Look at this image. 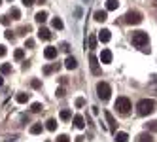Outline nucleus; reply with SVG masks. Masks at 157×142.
Returning <instances> with one entry per match:
<instances>
[{
    "instance_id": "nucleus-41",
    "label": "nucleus",
    "mask_w": 157,
    "mask_h": 142,
    "mask_svg": "<svg viewBox=\"0 0 157 142\" xmlns=\"http://www.w3.org/2000/svg\"><path fill=\"white\" fill-rule=\"evenodd\" d=\"M36 2H38V4H44V2H46V0H36Z\"/></svg>"
},
{
    "instance_id": "nucleus-22",
    "label": "nucleus",
    "mask_w": 157,
    "mask_h": 142,
    "mask_svg": "<svg viewBox=\"0 0 157 142\" xmlns=\"http://www.w3.org/2000/svg\"><path fill=\"white\" fill-rule=\"evenodd\" d=\"M51 25H53V29H59V30H61V29L64 27V25H63V21H61L59 17H55V19L51 21Z\"/></svg>"
},
{
    "instance_id": "nucleus-32",
    "label": "nucleus",
    "mask_w": 157,
    "mask_h": 142,
    "mask_svg": "<svg viewBox=\"0 0 157 142\" xmlns=\"http://www.w3.org/2000/svg\"><path fill=\"white\" fill-rule=\"evenodd\" d=\"M95 46H97V38H95V36H89V48L93 49Z\"/></svg>"
},
{
    "instance_id": "nucleus-20",
    "label": "nucleus",
    "mask_w": 157,
    "mask_h": 142,
    "mask_svg": "<svg viewBox=\"0 0 157 142\" xmlns=\"http://www.w3.org/2000/svg\"><path fill=\"white\" fill-rule=\"evenodd\" d=\"M42 129H44L42 123H34V125L30 127V135H40V133H42Z\"/></svg>"
},
{
    "instance_id": "nucleus-17",
    "label": "nucleus",
    "mask_w": 157,
    "mask_h": 142,
    "mask_svg": "<svg viewBox=\"0 0 157 142\" xmlns=\"http://www.w3.org/2000/svg\"><path fill=\"white\" fill-rule=\"evenodd\" d=\"M116 142H129V135L119 131V133H116Z\"/></svg>"
},
{
    "instance_id": "nucleus-9",
    "label": "nucleus",
    "mask_w": 157,
    "mask_h": 142,
    "mask_svg": "<svg viewBox=\"0 0 157 142\" xmlns=\"http://www.w3.org/2000/svg\"><path fill=\"white\" fill-rule=\"evenodd\" d=\"M95 19L98 21V23H104V21L108 19V12L106 10H98V12H95Z\"/></svg>"
},
{
    "instance_id": "nucleus-35",
    "label": "nucleus",
    "mask_w": 157,
    "mask_h": 142,
    "mask_svg": "<svg viewBox=\"0 0 157 142\" xmlns=\"http://www.w3.org/2000/svg\"><path fill=\"white\" fill-rule=\"evenodd\" d=\"M32 87H34V89H40V87H42L40 80H32Z\"/></svg>"
},
{
    "instance_id": "nucleus-34",
    "label": "nucleus",
    "mask_w": 157,
    "mask_h": 142,
    "mask_svg": "<svg viewBox=\"0 0 157 142\" xmlns=\"http://www.w3.org/2000/svg\"><path fill=\"white\" fill-rule=\"evenodd\" d=\"M25 48H34V40H32V38H29V40L25 42Z\"/></svg>"
},
{
    "instance_id": "nucleus-16",
    "label": "nucleus",
    "mask_w": 157,
    "mask_h": 142,
    "mask_svg": "<svg viewBox=\"0 0 157 142\" xmlns=\"http://www.w3.org/2000/svg\"><path fill=\"white\" fill-rule=\"evenodd\" d=\"M74 125H76L78 129H83V127H85V119H83L82 116H74Z\"/></svg>"
},
{
    "instance_id": "nucleus-36",
    "label": "nucleus",
    "mask_w": 157,
    "mask_h": 142,
    "mask_svg": "<svg viewBox=\"0 0 157 142\" xmlns=\"http://www.w3.org/2000/svg\"><path fill=\"white\" fill-rule=\"evenodd\" d=\"M4 36H6L8 40H13V38H15V36H13V32H12V30H6V34H4Z\"/></svg>"
},
{
    "instance_id": "nucleus-25",
    "label": "nucleus",
    "mask_w": 157,
    "mask_h": 142,
    "mask_svg": "<svg viewBox=\"0 0 157 142\" xmlns=\"http://www.w3.org/2000/svg\"><path fill=\"white\" fill-rule=\"evenodd\" d=\"M46 127H48L49 131H55V129H57V121H55V119H48V121H46Z\"/></svg>"
},
{
    "instance_id": "nucleus-19",
    "label": "nucleus",
    "mask_w": 157,
    "mask_h": 142,
    "mask_svg": "<svg viewBox=\"0 0 157 142\" xmlns=\"http://www.w3.org/2000/svg\"><path fill=\"white\" fill-rule=\"evenodd\" d=\"M15 101H17L19 104H25V102L29 101V95H27V93H17V97H15Z\"/></svg>"
},
{
    "instance_id": "nucleus-6",
    "label": "nucleus",
    "mask_w": 157,
    "mask_h": 142,
    "mask_svg": "<svg viewBox=\"0 0 157 142\" xmlns=\"http://www.w3.org/2000/svg\"><path fill=\"white\" fill-rule=\"evenodd\" d=\"M89 64H91V72L98 76V74H100V68H98V59L93 55V53L89 55Z\"/></svg>"
},
{
    "instance_id": "nucleus-24",
    "label": "nucleus",
    "mask_w": 157,
    "mask_h": 142,
    "mask_svg": "<svg viewBox=\"0 0 157 142\" xmlns=\"http://www.w3.org/2000/svg\"><path fill=\"white\" fill-rule=\"evenodd\" d=\"M10 15H12V19H21V12L17 8H12L10 10Z\"/></svg>"
},
{
    "instance_id": "nucleus-7",
    "label": "nucleus",
    "mask_w": 157,
    "mask_h": 142,
    "mask_svg": "<svg viewBox=\"0 0 157 142\" xmlns=\"http://www.w3.org/2000/svg\"><path fill=\"white\" fill-rule=\"evenodd\" d=\"M44 57H46V59H55V57H57V48H53V46L46 48V49H44Z\"/></svg>"
},
{
    "instance_id": "nucleus-30",
    "label": "nucleus",
    "mask_w": 157,
    "mask_h": 142,
    "mask_svg": "<svg viewBox=\"0 0 157 142\" xmlns=\"http://www.w3.org/2000/svg\"><path fill=\"white\" fill-rule=\"evenodd\" d=\"M10 21H12V19H10L8 15H2V17H0V23H2V25H6V27L10 25Z\"/></svg>"
},
{
    "instance_id": "nucleus-38",
    "label": "nucleus",
    "mask_w": 157,
    "mask_h": 142,
    "mask_svg": "<svg viewBox=\"0 0 157 142\" xmlns=\"http://www.w3.org/2000/svg\"><path fill=\"white\" fill-rule=\"evenodd\" d=\"M4 55H6V48L0 44V57H4Z\"/></svg>"
},
{
    "instance_id": "nucleus-28",
    "label": "nucleus",
    "mask_w": 157,
    "mask_h": 142,
    "mask_svg": "<svg viewBox=\"0 0 157 142\" xmlns=\"http://www.w3.org/2000/svg\"><path fill=\"white\" fill-rule=\"evenodd\" d=\"M57 142H70V136L68 135H59L57 136Z\"/></svg>"
},
{
    "instance_id": "nucleus-3",
    "label": "nucleus",
    "mask_w": 157,
    "mask_h": 142,
    "mask_svg": "<svg viewBox=\"0 0 157 142\" xmlns=\"http://www.w3.org/2000/svg\"><path fill=\"white\" fill-rule=\"evenodd\" d=\"M110 85L106 83V82H98L97 83V95H98V99L100 101H108L110 99Z\"/></svg>"
},
{
    "instance_id": "nucleus-23",
    "label": "nucleus",
    "mask_w": 157,
    "mask_h": 142,
    "mask_svg": "<svg viewBox=\"0 0 157 142\" xmlns=\"http://www.w3.org/2000/svg\"><path fill=\"white\" fill-rule=\"evenodd\" d=\"M0 72H2V74H10V72H12V64H10V63H4L2 67H0Z\"/></svg>"
},
{
    "instance_id": "nucleus-37",
    "label": "nucleus",
    "mask_w": 157,
    "mask_h": 142,
    "mask_svg": "<svg viewBox=\"0 0 157 142\" xmlns=\"http://www.w3.org/2000/svg\"><path fill=\"white\" fill-rule=\"evenodd\" d=\"M57 97H59V99H63V97H64V89H63V87H59V89H57Z\"/></svg>"
},
{
    "instance_id": "nucleus-21",
    "label": "nucleus",
    "mask_w": 157,
    "mask_h": 142,
    "mask_svg": "<svg viewBox=\"0 0 157 142\" xmlns=\"http://www.w3.org/2000/svg\"><path fill=\"white\" fill-rule=\"evenodd\" d=\"M70 117H72V112L70 110H61V119H63V121H68Z\"/></svg>"
},
{
    "instance_id": "nucleus-31",
    "label": "nucleus",
    "mask_w": 157,
    "mask_h": 142,
    "mask_svg": "<svg viewBox=\"0 0 157 142\" xmlns=\"http://www.w3.org/2000/svg\"><path fill=\"white\" fill-rule=\"evenodd\" d=\"M148 129L151 131V133H155V131H157V121H150L148 123Z\"/></svg>"
},
{
    "instance_id": "nucleus-39",
    "label": "nucleus",
    "mask_w": 157,
    "mask_h": 142,
    "mask_svg": "<svg viewBox=\"0 0 157 142\" xmlns=\"http://www.w3.org/2000/svg\"><path fill=\"white\" fill-rule=\"evenodd\" d=\"M23 4L29 8V6H32V4H34V0H23Z\"/></svg>"
},
{
    "instance_id": "nucleus-42",
    "label": "nucleus",
    "mask_w": 157,
    "mask_h": 142,
    "mask_svg": "<svg viewBox=\"0 0 157 142\" xmlns=\"http://www.w3.org/2000/svg\"><path fill=\"white\" fill-rule=\"evenodd\" d=\"M0 6H2V0H0Z\"/></svg>"
},
{
    "instance_id": "nucleus-12",
    "label": "nucleus",
    "mask_w": 157,
    "mask_h": 142,
    "mask_svg": "<svg viewBox=\"0 0 157 142\" xmlns=\"http://www.w3.org/2000/svg\"><path fill=\"white\" fill-rule=\"evenodd\" d=\"M38 38H40V40H49V38H51V32H49L46 27H40V30H38Z\"/></svg>"
},
{
    "instance_id": "nucleus-27",
    "label": "nucleus",
    "mask_w": 157,
    "mask_h": 142,
    "mask_svg": "<svg viewBox=\"0 0 157 142\" xmlns=\"http://www.w3.org/2000/svg\"><path fill=\"white\" fill-rule=\"evenodd\" d=\"M13 57H15L17 61H21V59L25 57V51H23V49H15V53H13Z\"/></svg>"
},
{
    "instance_id": "nucleus-40",
    "label": "nucleus",
    "mask_w": 157,
    "mask_h": 142,
    "mask_svg": "<svg viewBox=\"0 0 157 142\" xmlns=\"http://www.w3.org/2000/svg\"><path fill=\"white\" fill-rule=\"evenodd\" d=\"M2 83H4V80H2V76H0V87H2Z\"/></svg>"
},
{
    "instance_id": "nucleus-15",
    "label": "nucleus",
    "mask_w": 157,
    "mask_h": 142,
    "mask_svg": "<svg viewBox=\"0 0 157 142\" xmlns=\"http://www.w3.org/2000/svg\"><path fill=\"white\" fill-rule=\"evenodd\" d=\"M119 2L117 0H106V12H112V10H117Z\"/></svg>"
},
{
    "instance_id": "nucleus-11",
    "label": "nucleus",
    "mask_w": 157,
    "mask_h": 142,
    "mask_svg": "<svg viewBox=\"0 0 157 142\" xmlns=\"http://www.w3.org/2000/svg\"><path fill=\"white\" fill-rule=\"evenodd\" d=\"M100 61H102L104 64L112 63V51L110 49H102V53H100Z\"/></svg>"
},
{
    "instance_id": "nucleus-43",
    "label": "nucleus",
    "mask_w": 157,
    "mask_h": 142,
    "mask_svg": "<svg viewBox=\"0 0 157 142\" xmlns=\"http://www.w3.org/2000/svg\"><path fill=\"white\" fill-rule=\"evenodd\" d=\"M10 2H12V0H10Z\"/></svg>"
},
{
    "instance_id": "nucleus-5",
    "label": "nucleus",
    "mask_w": 157,
    "mask_h": 142,
    "mask_svg": "<svg viewBox=\"0 0 157 142\" xmlns=\"http://www.w3.org/2000/svg\"><path fill=\"white\" fill-rule=\"evenodd\" d=\"M125 21L129 25H138V23H142V13L140 12H129L125 15Z\"/></svg>"
},
{
    "instance_id": "nucleus-33",
    "label": "nucleus",
    "mask_w": 157,
    "mask_h": 142,
    "mask_svg": "<svg viewBox=\"0 0 157 142\" xmlns=\"http://www.w3.org/2000/svg\"><path fill=\"white\" fill-rule=\"evenodd\" d=\"M76 106H78V108L85 106V99H82V97H80V99H76Z\"/></svg>"
},
{
    "instance_id": "nucleus-26",
    "label": "nucleus",
    "mask_w": 157,
    "mask_h": 142,
    "mask_svg": "<svg viewBox=\"0 0 157 142\" xmlns=\"http://www.w3.org/2000/svg\"><path fill=\"white\" fill-rule=\"evenodd\" d=\"M53 70H59V64H57V63L51 64V67H46V68H44V74H51Z\"/></svg>"
},
{
    "instance_id": "nucleus-8",
    "label": "nucleus",
    "mask_w": 157,
    "mask_h": 142,
    "mask_svg": "<svg viewBox=\"0 0 157 142\" xmlns=\"http://www.w3.org/2000/svg\"><path fill=\"white\" fill-rule=\"evenodd\" d=\"M104 116H106V119H108V125H110V131L112 133H116V119H114V116H112L108 110H104Z\"/></svg>"
},
{
    "instance_id": "nucleus-18",
    "label": "nucleus",
    "mask_w": 157,
    "mask_h": 142,
    "mask_svg": "<svg viewBox=\"0 0 157 142\" xmlns=\"http://www.w3.org/2000/svg\"><path fill=\"white\" fill-rule=\"evenodd\" d=\"M136 142H151V135L150 133H140L136 136Z\"/></svg>"
},
{
    "instance_id": "nucleus-29",
    "label": "nucleus",
    "mask_w": 157,
    "mask_h": 142,
    "mask_svg": "<svg viewBox=\"0 0 157 142\" xmlns=\"http://www.w3.org/2000/svg\"><path fill=\"white\" fill-rule=\"evenodd\" d=\"M30 110H32V112H42V104H40V102H34Z\"/></svg>"
},
{
    "instance_id": "nucleus-4",
    "label": "nucleus",
    "mask_w": 157,
    "mask_h": 142,
    "mask_svg": "<svg viewBox=\"0 0 157 142\" xmlns=\"http://www.w3.org/2000/svg\"><path fill=\"white\" fill-rule=\"evenodd\" d=\"M116 110L119 112V114H129V110H131V101L127 99V97H119V99L116 101Z\"/></svg>"
},
{
    "instance_id": "nucleus-14",
    "label": "nucleus",
    "mask_w": 157,
    "mask_h": 142,
    "mask_svg": "<svg viewBox=\"0 0 157 142\" xmlns=\"http://www.w3.org/2000/svg\"><path fill=\"white\" fill-rule=\"evenodd\" d=\"M34 19L38 21L40 25H44V23H46V21H48V13H46V12H38V13L34 15Z\"/></svg>"
},
{
    "instance_id": "nucleus-10",
    "label": "nucleus",
    "mask_w": 157,
    "mask_h": 142,
    "mask_svg": "<svg viewBox=\"0 0 157 142\" xmlns=\"http://www.w3.org/2000/svg\"><path fill=\"white\" fill-rule=\"evenodd\" d=\"M110 38H112V34H110V30H108V29H102V30L98 32V40H100V42H104V44H106V42H110Z\"/></svg>"
},
{
    "instance_id": "nucleus-1",
    "label": "nucleus",
    "mask_w": 157,
    "mask_h": 142,
    "mask_svg": "<svg viewBox=\"0 0 157 142\" xmlns=\"http://www.w3.org/2000/svg\"><path fill=\"white\" fill-rule=\"evenodd\" d=\"M153 110H155V102H153L151 99H142V101L136 104L138 116H148V114H151Z\"/></svg>"
},
{
    "instance_id": "nucleus-2",
    "label": "nucleus",
    "mask_w": 157,
    "mask_h": 142,
    "mask_svg": "<svg viewBox=\"0 0 157 142\" xmlns=\"http://www.w3.org/2000/svg\"><path fill=\"white\" fill-rule=\"evenodd\" d=\"M131 42L134 44L136 48H142V46H146V44L150 42V38H148V32H142V30H136V32H132V36H131Z\"/></svg>"
},
{
    "instance_id": "nucleus-13",
    "label": "nucleus",
    "mask_w": 157,
    "mask_h": 142,
    "mask_svg": "<svg viewBox=\"0 0 157 142\" xmlns=\"http://www.w3.org/2000/svg\"><path fill=\"white\" fill-rule=\"evenodd\" d=\"M64 67L68 68V70H74V68L78 67V61H76L74 57H70V55H68V57H66V61H64Z\"/></svg>"
}]
</instances>
